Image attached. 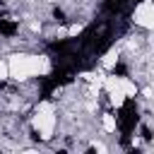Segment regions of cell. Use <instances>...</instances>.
Returning a JSON list of instances; mask_svg holds the SVG:
<instances>
[{"label": "cell", "instance_id": "3", "mask_svg": "<svg viewBox=\"0 0 154 154\" xmlns=\"http://www.w3.org/2000/svg\"><path fill=\"white\" fill-rule=\"evenodd\" d=\"M132 24L142 31H154V0H140L130 14Z\"/></svg>", "mask_w": 154, "mask_h": 154}, {"label": "cell", "instance_id": "1", "mask_svg": "<svg viewBox=\"0 0 154 154\" xmlns=\"http://www.w3.org/2000/svg\"><path fill=\"white\" fill-rule=\"evenodd\" d=\"M7 67H10V79L24 84L29 79L43 77L51 72V60L46 55L38 53H29V51H12L7 58Z\"/></svg>", "mask_w": 154, "mask_h": 154}, {"label": "cell", "instance_id": "5", "mask_svg": "<svg viewBox=\"0 0 154 154\" xmlns=\"http://www.w3.org/2000/svg\"><path fill=\"white\" fill-rule=\"evenodd\" d=\"M2 82H10V67H7V60L0 55V84Z\"/></svg>", "mask_w": 154, "mask_h": 154}, {"label": "cell", "instance_id": "7", "mask_svg": "<svg viewBox=\"0 0 154 154\" xmlns=\"http://www.w3.org/2000/svg\"><path fill=\"white\" fill-rule=\"evenodd\" d=\"M0 149H2V147H0Z\"/></svg>", "mask_w": 154, "mask_h": 154}, {"label": "cell", "instance_id": "4", "mask_svg": "<svg viewBox=\"0 0 154 154\" xmlns=\"http://www.w3.org/2000/svg\"><path fill=\"white\" fill-rule=\"evenodd\" d=\"M84 31V22H72V24H67V38H75V36H79Z\"/></svg>", "mask_w": 154, "mask_h": 154}, {"label": "cell", "instance_id": "2", "mask_svg": "<svg viewBox=\"0 0 154 154\" xmlns=\"http://www.w3.org/2000/svg\"><path fill=\"white\" fill-rule=\"evenodd\" d=\"M55 130H58V108L53 101L43 99L31 111V118H29V132L31 135L29 137H34L43 147L55 137Z\"/></svg>", "mask_w": 154, "mask_h": 154}, {"label": "cell", "instance_id": "6", "mask_svg": "<svg viewBox=\"0 0 154 154\" xmlns=\"http://www.w3.org/2000/svg\"><path fill=\"white\" fill-rule=\"evenodd\" d=\"M147 140H149V147H152V149H154V132H152V135H149V137H147Z\"/></svg>", "mask_w": 154, "mask_h": 154}]
</instances>
